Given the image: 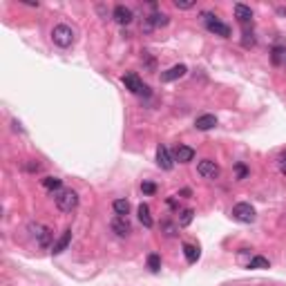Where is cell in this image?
<instances>
[{
  "label": "cell",
  "instance_id": "obj_7",
  "mask_svg": "<svg viewBox=\"0 0 286 286\" xmlns=\"http://www.w3.org/2000/svg\"><path fill=\"white\" fill-rule=\"evenodd\" d=\"M197 172L204 177V179H217V177H219V165L215 163V161H210V159H204V161H199Z\"/></svg>",
  "mask_w": 286,
  "mask_h": 286
},
{
  "label": "cell",
  "instance_id": "obj_25",
  "mask_svg": "<svg viewBox=\"0 0 286 286\" xmlns=\"http://www.w3.org/2000/svg\"><path fill=\"white\" fill-rule=\"evenodd\" d=\"M194 219V210L192 208H188V210H184L181 213V217H179V226H190V222Z\"/></svg>",
  "mask_w": 286,
  "mask_h": 286
},
{
  "label": "cell",
  "instance_id": "obj_19",
  "mask_svg": "<svg viewBox=\"0 0 286 286\" xmlns=\"http://www.w3.org/2000/svg\"><path fill=\"white\" fill-rule=\"evenodd\" d=\"M184 255H186V262L194 264L199 259V246H194V244H184Z\"/></svg>",
  "mask_w": 286,
  "mask_h": 286
},
{
  "label": "cell",
  "instance_id": "obj_20",
  "mask_svg": "<svg viewBox=\"0 0 286 286\" xmlns=\"http://www.w3.org/2000/svg\"><path fill=\"white\" fill-rule=\"evenodd\" d=\"M112 208H114V213H117L119 217H126V215L130 213V204H127V199H117V201L112 204Z\"/></svg>",
  "mask_w": 286,
  "mask_h": 286
},
{
  "label": "cell",
  "instance_id": "obj_14",
  "mask_svg": "<svg viewBox=\"0 0 286 286\" xmlns=\"http://www.w3.org/2000/svg\"><path fill=\"white\" fill-rule=\"evenodd\" d=\"M69 242H72V230H69V228H67V230H65V233L61 235V237L56 239V242H54L52 253H54V255H61V253H63L65 248L69 246Z\"/></svg>",
  "mask_w": 286,
  "mask_h": 286
},
{
  "label": "cell",
  "instance_id": "obj_13",
  "mask_svg": "<svg viewBox=\"0 0 286 286\" xmlns=\"http://www.w3.org/2000/svg\"><path fill=\"white\" fill-rule=\"evenodd\" d=\"M215 126H217V117H215V114H201V117L194 121V127H197V130H201V132L213 130Z\"/></svg>",
  "mask_w": 286,
  "mask_h": 286
},
{
  "label": "cell",
  "instance_id": "obj_3",
  "mask_svg": "<svg viewBox=\"0 0 286 286\" xmlns=\"http://www.w3.org/2000/svg\"><path fill=\"white\" fill-rule=\"evenodd\" d=\"M201 18H204L206 27H208L213 34L222 36V38H228V36H230V27H228V25H223L222 20H217L213 14H201Z\"/></svg>",
  "mask_w": 286,
  "mask_h": 286
},
{
  "label": "cell",
  "instance_id": "obj_31",
  "mask_svg": "<svg viewBox=\"0 0 286 286\" xmlns=\"http://www.w3.org/2000/svg\"><path fill=\"white\" fill-rule=\"evenodd\" d=\"M25 170H27V172H38V170H40V163H38V161H32V163L25 165Z\"/></svg>",
  "mask_w": 286,
  "mask_h": 286
},
{
  "label": "cell",
  "instance_id": "obj_6",
  "mask_svg": "<svg viewBox=\"0 0 286 286\" xmlns=\"http://www.w3.org/2000/svg\"><path fill=\"white\" fill-rule=\"evenodd\" d=\"M123 83H126V88L130 90L132 94H143V96L150 94V88H148L136 74H126V76H123Z\"/></svg>",
  "mask_w": 286,
  "mask_h": 286
},
{
  "label": "cell",
  "instance_id": "obj_1",
  "mask_svg": "<svg viewBox=\"0 0 286 286\" xmlns=\"http://www.w3.org/2000/svg\"><path fill=\"white\" fill-rule=\"evenodd\" d=\"M54 199H56L59 210H63V213H72V210H76V206H78V194L74 192L72 188H61L59 192L54 194Z\"/></svg>",
  "mask_w": 286,
  "mask_h": 286
},
{
  "label": "cell",
  "instance_id": "obj_28",
  "mask_svg": "<svg viewBox=\"0 0 286 286\" xmlns=\"http://www.w3.org/2000/svg\"><path fill=\"white\" fill-rule=\"evenodd\" d=\"M175 7L177 9H192L194 0H175Z\"/></svg>",
  "mask_w": 286,
  "mask_h": 286
},
{
  "label": "cell",
  "instance_id": "obj_24",
  "mask_svg": "<svg viewBox=\"0 0 286 286\" xmlns=\"http://www.w3.org/2000/svg\"><path fill=\"white\" fill-rule=\"evenodd\" d=\"M161 230H163L165 237H175L177 230H179V226H175L172 222H163V223H161Z\"/></svg>",
  "mask_w": 286,
  "mask_h": 286
},
{
  "label": "cell",
  "instance_id": "obj_26",
  "mask_svg": "<svg viewBox=\"0 0 286 286\" xmlns=\"http://www.w3.org/2000/svg\"><path fill=\"white\" fill-rule=\"evenodd\" d=\"M242 45L244 47H253V45H255V34H253V32H244V38H242Z\"/></svg>",
  "mask_w": 286,
  "mask_h": 286
},
{
  "label": "cell",
  "instance_id": "obj_4",
  "mask_svg": "<svg viewBox=\"0 0 286 286\" xmlns=\"http://www.w3.org/2000/svg\"><path fill=\"white\" fill-rule=\"evenodd\" d=\"M30 230H32V235H34L36 244H38L40 248H47L49 244H52V230H49L47 226H43V223H32Z\"/></svg>",
  "mask_w": 286,
  "mask_h": 286
},
{
  "label": "cell",
  "instance_id": "obj_27",
  "mask_svg": "<svg viewBox=\"0 0 286 286\" xmlns=\"http://www.w3.org/2000/svg\"><path fill=\"white\" fill-rule=\"evenodd\" d=\"M235 172H237V179H239V181L248 177V168H246L244 163H235Z\"/></svg>",
  "mask_w": 286,
  "mask_h": 286
},
{
  "label": "cell",
  "instance_id": "obj_2",
  "mask_svg": "<svg viewBox=\"0 0 286 286\" xmlns=\"http://www.w3.org/2000/svg\"><path fill=\"white\" fill-rule=\"evenodd\" d=\"M52 40L54 45H59V47H69V45L74 43V32L72 27H67V25H56L52 30Z\"/></svg>",
  "mask_w": 286,
  "mask_h": 286
},
{
  "label": "cell",
  "instance_id": "obj_22",
  "mask_svg": "<svg viewBox=\"0 0 286 286\" xmlns=\"http://www.w3.org/2000/svg\"><path fill=\"white\" fill-rule=\"evenodd\" d=\"M148 268H150L152 273H159V271H161V257L157 255V253L148 255Z\"/></svg>",
  "mask_w": 286,
  "mask_h": 286
},
{
  "label": "cell",
  "instance_id": "obj_17",
  "mask_svg": "<svg viewBox=\"0 0 286 286\" xmlns=\"http://www.w3.org/2000/svg\"><path fill=\"white\" fill-rule=\"evenodd\" d=\"M139 219H141V223H143L146 228L155 226V222H152V215H150V206H148V204H141L139 206Z\"/></svg>",
  "mask_w": 286,
  "mask_h": 286
},
{
  "label": "cell",
  "instance_id": "obj_29",
  "mask_svg": "<svg viewBox=\"0 0 286 286\" xmlns=\"http://www.w3.org/2000/svg\"><path fill=\"white\" fill-rule=\"evenodd\" d=\"M141 190H143L146 194H155L157 192V186L152 184V181H143V184H141Z\"/></svg>",
  "mask_w": 286,
  "mask_h": 286
},
{
  "label": "cell",
  "instance_id": "obj_23",
  "mask_svg": "<svg viewBox=\"0 0 286 286\" xmlns=\"http://www.w3.org/2000/svg\"><path fill=\"white\" fill-rule=\"evenodd\" d=\"M271 264H268V259L266 257H262V255H257V257H253L251 262H248V268H268Z\"/></svg>",
  "mask_w": 286,
  "mask_h": 286
},
{
  "label": "cell",
  "instance_id": "obj_11",
  "mask_svg": "<svg viewBox=\"0 0 286 286\" xmlns=\"http://www.w3.org/2000/svg\"><path fill=\"white\" fill-rule=\"evenodd\" d=\"M186 72H188V67H186V65H172L170 69H165V72L161 74V81H163V83L177 81V78H181Z\"/></svg>",
  "mask_w": 286,
  "mask_h": 286
},
{
  "label": "cell",
  "instance_id": "obj_8",
  "mask_svg": "<svg viewBox=\"0 0 286 286\" xmlns=\"http://www.w3.org/2000/svg\"><path fill=\"white\" fill-rule=\"evenodd\" d=\"M112 230H114V233L119 235V237H127V235L132 233V226H130V222H127V217H114L112 219Z\"/></svg>",
  "mask_w": 286,
  "mask_h": 286
},
{
  "label": "cell",
  "instance_id": "obj_12",
  "mask_svg": "<svg viewBox=\"0 0 286 286\" xmlns=\"http://www.w3.org/2000/svg\"><path fill=\"white\" fill-rule=\"evenodd\" d=\"M175 161H179V163H188V161L194 159V150L188 146H184V143H179V146L175 148Z\"/></svg>",
  "mask_w": 286,
  "mask_h": 286
},
{
  "label": "cell",
  "instance_id": "obj_18",
  "mask_svg": "<svg viewBox=\"0 0 286 286\" xmlns=\"http://www.w3.org/2000/svg\"><path fill=\"white\" fill-rule=\"evenodd\" d=\"M271 61L273 65H286V47H282V45H277V47H273V54H271Z\"/></svg>",
  "mask_w": 286,
  "mask_h": 286
},
{
  "label": "cell",
  "instance_id": "obj_16",
  "mask_svg": "<svg viewBox=\"0 0 286 286\" xmlns=\"http://www.w3.org/2000/svg\"><path fill=\"white\" fill-rule=\"evenodd\" d=\"M235 18H237L242 25L251 23V18H253L251 7H246V5H235Z\"/></svg>",
  "mask_w": 286,
  "mask_h": 286
},
{
  "label": "cell",
  "instance_id": "obj_30",
  "mask_svg": "<svg viewBox=\"0 0 286 286\" xmlns=\"http://www.w3.org/2000/svg\"><path fill=\"white\" fill-rule=\"evenodd\" d=\"M277 168H280L282 175H286V150L282 152L280 157H277Z\"/></svg>",
  "mask_w": 286,
  "mask_h": 286
},
{
  "label": "cell",
  "instance_id": "obj_9",
  "mask_svg": "<svg viewBox=\"0 0 286 286\" xmlns=\"http://www.w3.org/2000/svg\"><path fill=\"white\" fill-rule=\"evenodd\" d=\"M157 163H159L163 170H172V165H175V157L170 155V150L165 146L157 148Z\"/></svg>",
  "mask_w": 286,
  "mask_h": 286
},
{
  "label": "cell",
  "instance_id": "obj_5",
  "mask_svg": "<svg viewBox=\"0 0 286 286\" xmlns=\"http://www.w3.org/2000/svg\"><path fill=\"white\" fill-rule=\"evenodd\" d=\"M233 219H237V222L242 223H253L255 222V208H253L251 204H235L233 206Z\"/></svg>",
  "mask_w": 286,
  "mask_h": 286
},
{
  "label": "cell",
  "instance_id": "obj_10",
  "mask_svg": "<svg viewBox=\"0 0 286 286\" xmlns=\"http://www.w3.org/2000/svg\"><path fill=\"white\" fill-rule=\"evenodd\" d=\"M112 18L117 20L119 25H130L134 16H132V9H130V7H126V5H117V7H114V11H112Z\"/></svg>",
  "mask_w": 286,
  "mask_h": 286
},
{
  "label": "cell",
  "instance_id": "obj_15",
  "mask_svg": "<svg viewBox=\"0 0 286 286\" xmlns=\"http://www.w3.org/2000/svg\"><path fill=\"white\" fill-rule=\"evenodd\" d=\"M170 23L168 14H152L150 18H146V30H152V27H165Z\"/></svg>",
  "mask_w": 286,
  "mask_h": 286
},
{
  "label": "cell",
  "instance_id": "obj_21",
  "mask_svg": "<svg viewBox=\"0 0 286 286\" xmlns=\"http://www.w3.org/2000/svg\"><path fill=\"white\" fill-rule=\"evenodd\" d=\"M43 188L49 190V192H59V190H61V179H59V177H45Z\"/></svg>",
  "mask_w": 286,
  "mask_h": 286
}]
</instances>
